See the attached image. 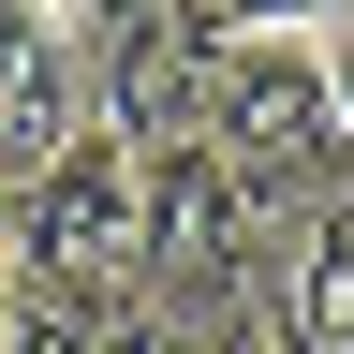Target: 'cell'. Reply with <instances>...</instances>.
Listing matches in <instances>:
<instances>
[{"instance_id":"1","label":"cell","mask_w":354,"mask_h":354,"mask_svg":"<svg viewBox=\"0 0 354 354\" xmlns=\"http://www.w3.org/2000/svg\"><path fill=\"white\" fill-rule=\"evenodd\" d=\"M0 236H15V281H44V295L148 310V162H133L118 133H74V148L0 207Z\"/></svg>"},{"instance_id":"2","label":"cell","mask_w":354,"mask_h":354,"mask_svg":"<svg viewBox=\"0 0 354 354\" xmlns=\"http://www.w3.org/2000/svg\"><path fill=\"white\" fill-rule=\"evenodd\" d=\"M207 148L236 177H266L281 207H339L354 192V133H339V88H325V44H221Z\"/></svg>"},{"instance_id":"3","label":"cell","mask_w":354,"mask_h":354,"mask_svg":"<svg viewBox=\"0 0 354 354\" xmlns=\"http://www.w3.org/2000/svg\"><path fill=\"white\" fill-rule=\"evenodd\" d=\"M74 133H104V104H88V44L44 15V0H0V192H30Z\"/></svg>"},{"instance_id":"4","label":"cell","mask_w":354,"mask_h":354,"mask_svg":"<svg viewBox=\"0 0 354 354\" xmlns=\"http://www.w3.org/2000/svg\"><path fill=\"white\" fill-rule=\"evenodd\" d=\"M266 339L281 354H354V192L339 207H295L281 251H266Z\"/></svg>"},{"instance_id":"5","label":"cell","mask_w":354,"mask_h":354,"mask_svg":"<svg viewBox=\"0 0 354 354\" xmlns=\"http://www.w3.org/2000/svg\"><path fill=\"white\" fill-rule=\"evenodd\" d=\"M0 354H118V310H88V295H44V281H15V325H0Z\"/></svg>"},{"instance_id":"6","label":"cell","mask_w":354,"mask_h":354,"mask_svg":"<svg viewBox=\"0 0 354 354\" xmlns=\"http://www.w3.org/2000/svg\"><path fill=\"white\" fill-rule=\"evenodd\" d=\"M339 0H236V44H325Z\"/></svg>"},{"instance_id":"7","label":"cell","mask_w":354,"mask_h":354,"mask_svg":"<svg viewBox=\"0 0 354 354\" xmlns=\"http://www.w3.org/2000/svg\"><path fill=\"white\" fill-rule=\"evenodd\" d=\"M192 354H281V339H266V310H236V325H207Z\"/></svg>"},{"instance_id":"8","label":"cell","mask_w":354,"mask_h":354,"mask_svg":"<svg viewBox=\"0 0 354 354\" xmlns=\"http://www.w3.org/2000/svg\"><path fill=\"white\" fill-rule=\"evenodd\" d=\"M177 30H207V44H236V0H162Z\"/></svg>"},{"instance_id":"9","label":"cell","mask_w":354,"mask_h":354,"mask_svg":"<svg viewBox=\"0 0 354 354\" xmlns=\"http://www.w3.org/2000/svg\"><path fill=\"white\" fill-rule=\"evenodd\" d=\"M325 88H339V133H354V30H325Z\"/></svg>"},{"instance_id":"10","label":"cell","mask_w":354,"mask_h":354,"mask_svg":"<svg viewBox=\"0 0 354 354\" xmlns=\"http://www.w3.org/2000/svg\"><path fill=\"white\" fill-rule=\"evenodd\" d=\"M0 325H15V236H0Z\"/></svg>"},{"instance_id":"11","label":"cell","mask_w":354,"mask_h":354,"mask_svg":"<svg viewBox=\"0 0 354 354\" xmlns=\"http://www.w3.org/2000/svg\"><path fill=\"white\" fill-rule=\"evenodd\" d=\"M339 30H354V0H339Z\"/></svg>"}]
</instances>
